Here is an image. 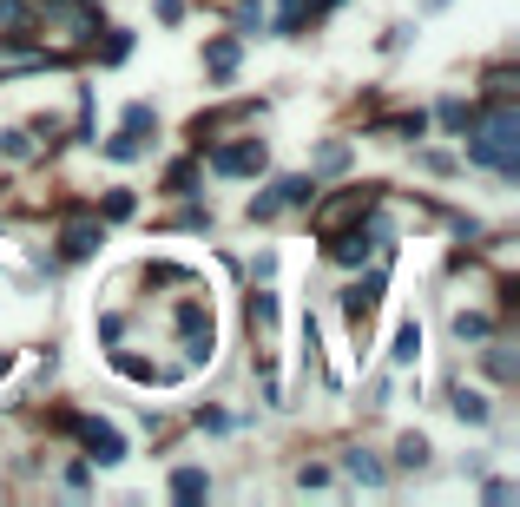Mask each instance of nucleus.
<instances>
[{"instance_id":"obj_11","label":"nucleus","mask_w":520,"mask_h":507,"mask_svg":"<svg viewBox=\"0 0 520 507\" xmlns=\"http://www.w3.org/2000/svg\"><path fill=\"white\" fill-rule=\"evenodd\" d=\"M99 244H106V238H99V218H73V224L60 231V251H66V257H93Z\"/></svg>"},{"instance_id":"obj_4","label":"nucleus","mask_w":520,"mask_h":507,"mask_svg":"<svg viewBox=\"0 0 520 507\" xmlns=\"http://www.w3.org/2000/svg\"><path fill=\"white\" fill-rule=\"evenodd\" d=\"M60 428H73L99 468H119V461H126V435H119L112 422H99V415H60Z\"/></svg>"},{"instance_id":"obj_21","label":"nucleus","mask_w":520,"mask_h":507,"mask_svg":"<svg viewBox=\"0 0 520 507\" xmlns=\"http://www.w3.org/2000/svg\"><path fill=\"white\" fill-rule=\"evenodd\" d=\"M488 330H494V323L481 317V310H455V336H461V343H481Z\"/></svg>"},{"instance_id":"obj_12","label":"nucleus","mask_w":520,"mask_h":507,"mask_svg":"<svg viewBox=\"0 0 520 507\" xmlns=\"http://www.w3.org/2000/svg\"><path fill=\"white\" fill-rule=\"evenodd\" d=\"M336 0H284V14H277V33H303V20H323Z\"/></svg>"},{"instance_id":"obj_15","label":"nucleus","mask_w":520,"mask_h":507,"mask_svg":"<svg viewBox=\"0 0 520 507\" xmlns=\"http://www.w3.org/2000/svg\"><path fill=\"white\" fill-rule=\"evenodd\" d=\"M455 415H461V422H468V428H488V396H481V389H455Z\"/></svg>"},{"instance_id":"obj_20","label":"nucleus","mask_w":520,"mask_h":507,"mask_svg":"<svg viewBox=\"0 0 520 507\" xmlns=\"http://www.w3.org/2000/svg\"><path fill=\"white\" fill-rule=\"evenodd\" d=\"M251 323H257V336L270 343V330H277V297H270V290H257V297H251Z\"/></svg>"},{"instance_id":"obj_10","label":"nucleus","mask_w":520,"mask_h":507,"mask_svg":"<svg viewBox=\"0 0 520 507\" xmlns=\"http://www.w3.org/2000/svg\"><path fill=\"white\" fill-rule=\"evenodd\" d=\"M47 66H60V53L27 47V40H0V80H14V73H47Z\"/></svg>"},{"instance_id":"obj_16","label":"nucleus","mask_w":520,"mask_h":507,"mask_svg":"<svg viewBox=\"0 0 520 507\" xmlns=\"http://www.w3.org/2000/svg\"><path fill=\"white\" fill-rule=\"evenodd\" d=\"M343 468H349L356 481H363V488H382V481H389V475H382V461H376V455H363V448H349Z\"/></svg>"},{"instance_id":"obj_5","label":"nucleus","mask_w":520,"mask_h":507,"mask_svg":"<svg viewBox=\"0 0 520 507\" xmlns=\"http://www.w3.org/2000/svg\"><path fill=\"white\" fill-rule=\"evenodd\" d=\"M310 198H316L310 178H277L270 191H257V198H251V224L277 218V211H297V205H310Z\"/></svg>"},{"instance_id":"obj_28","label":"nucleus","mask_w":520,"mask_h":507,"mask_svg":"<svg viewBox=\"0 0 520 507\" xmlns=\"http://www.w3.org/2000/svg\"><path fill=\"white\" fill-rule=\"evenodd\" d=\"M488 99H514V66H494L488 73Z\"/></svg>"},{"instance_id":"obj_32","label":"nucleus","mask_w":520,"mask_h":507,"mask_svg":"<svg viewBox=\"0 0 520 507\" xmlns=\"http://www.w3.org/2000/svg\"><path fill=\"white\" fill-rule=\"evenodd\" d=\"M191 178H198V165H172V172H165V185H172V191H191Z\"/></svg>"},{"instance_id":"obj_29","label":"nucleus","mask_w":520,"mask_h":507,"mask_svg":"<svg viewBox=\"0 0 520 507\" xmlns=\"http://www.w3.org/2000/svg\"><path fill=\"white\" fill-rule=\"evenodd\" d=\"M152 126H158L152 106H126V132H152Z\"/></svg>"},{"instance_id":"obj_34","label":"nucleus","mask_w":520,"mask_h":507,"mask_svg":"<svg viewBox=\"0 0 520 507\" xmlns=\"http://www.w3.org/2000/svg\"><path fill=\"white\" fill-rule=\"evenodd\" d=\"M20 20H27V7L20 0H0V27H20Z\"/></svg>"},{"instance_id":"obj_18","label":"nucleus","mask_w":520,"mask_h":507,"mask_svg":"<svg viewBox=\"0 0 520 507\" xmlns=\"http://www.w3.org/2000/svg\"><path fill=\"white\" fill-rule=\"evenodd\" d=\"M99 152H106L112 165H132V159H145V145H139V132H119V139H106L99 145Z\"/></svg>"},{"instance_id":"obj_1","label":"nucleus","mask_w":520,"mask_h":507,"mask_svg":"<svg viewBox=\"0 0 520 507\" xmlns=\"http://www.w3.org/2000/svg\"><path fill=\"white\" fill-rule=\"evenodd\" d=\"M468 159L488 165L494 178H520V112H514V99H494V112H474Z\"/></svg>"},{"instance_id":"obj_19","label":"nucleus","mask_w":520,"mask_h":507,"mask_svg":"<svg viewBox=\"0 0 520 507\" xmlns=\"http://www.w3.org/2000/svg\"><path fill=\"white\" fill-rule=\"evenodd\" d=\"M428 455H435L428 435H402V442H395V461H402V468H428Z\"/></svg>"},{"instance_id":"obj_14","label":"nucleus","mask_w":520,"mask_h":507,"mask_svg":"<svg viewBox=\"0 0 520 507\" xmlns=\"http://www.w3.org/2000/svg\"><path fill=\"white\" fill-rule=\"evenodd\" d=\"M205 494H211L205 468H178V475H172V501H205Z\"/></svg>"},{"instance_id":"obj_13","label":"nucleus","mask_w":520,"mask_h":507,"mask_svg":"<svg viewBox=\"0 0 520 507\" xmlns=\"http://www.w3.org/2000/svg\"><path fill=\"white\" fill-rule=\"evenodd\" d=\"M389 356H395V369H415V356H422V323H402V330H395V349H389Z\"/></svg>"},{"instance_id":"obj_26","label":"nucleus","mask_w":520,"mask_h":507,"mask_svg":"<svg viewBox=\"0 0 520 507\" xmlns=\"http://www.w3.org/2000/svg\"><path fill=\"white\" fill-rule=\"evenodd\" d=\"M343 165H349V145L343 139H330L323 152H316V172H343Z\"/></svg>"},{"instance_id":"obj_31","label":"nucleus","mask_w":520,"mask_h":507,"mask_svg":"<svg viewBox=\"0 0 520 507\" xmlns=\"http://www.w3.org/2000/svg\"><path fill=\"white\" fill-rule=\"evenodd\" d=\"M106 218H132V191H106Z\"/></svg>"},{"instance_id":"obj_24","label":"nucleus","mask_w":520,"mask_h":507,"mask_svg":"<svg viewBox=\"0 0 520 507\" xmlns=\"http://www.w3.org/2000/svg\"><path fill=\"white\" fill-rule=\"evenodd\" d=\"M488 376H494V382H514V349H507V343L488 349Z\"/></svg>"},{"instance_id":"obj_3","label":"nucleus","mask_w":520,"mask_h":507,"mask_svg":"<svg viewBox=\"0 0 520 507\" xmlns=\"http://www.w3.org/2000/svg\"><path fill=\"white\" fill-rule=\"evenodd\" d=\"M369 211H376V185H349V191H336V198H323V205L310 211V231L316 238H336L349 224H363Z\"/></svg>"},{"instance_id":"obj_25","label":"nucleus","mask_w":520,"mask_h":507,"mask_svg":"<svg viewBox=\"0 0 520 507\" xmlns=\"http://www.w3.org/2000/svg\"><path fill=\"white\" fill-rule=\"evenodd\" d=\"M442 126H448V132H468V126H474V106H461V99H442Z\"/></svg>"},{"instance_id":"obj_23","label":"nucleus","mask_w":520,"mask_h":507,"mask_svg":"<svg viewBox=\"0 0 520 507\" xmlns=\"http://www.w3.org/2000/svg\"><path fill=\"white\" fill-rule=\"evenodd\" d=\"M126 53H132V33H126V27H112V33H106V47H99V60H106V66H119Z\"/></svg>"},{"instance_id":"obj_8","label":"nucleus","mask_w":520,"mask_h":507,"mask_svg":"<svg viewBox=\"0 0 520 507\" xmlns=\"http://www.w3.org/2000/svg\"><path fill=\"white\" fill-rule=\"evenodd\" d=\"M382 290H389V277H363L356 290H343V317H349V330L356 336H369V317H376V303H382Z\"/></svg>"},{"instance_id":"obj_9","label":"nucleus","mask_w":520,"mask_h":507,"mask_svg":"<svg viewBox=\"0 0 520 507\" xmlns=\"http://www.w3.org/2000/svg\"><path fill=\"white\" fill-rule=\"evenodd\" d=\"M47 20L66 27V40H93L99 33V7L93 0H47Z\"/></svg>"},{"instance_id":"obj_22","label":"nucleus","mask_w":520,"mask_h":507,"mask_svg":"<svg viewBox=\"0 0 520 507\" xmlns=\"http://www.w3.org/2000/svg\"><path fill=\"white\" fill-rule=\"evenodd\" d=\"M382 132H389V139H422V132H428V112H402V119H389Z\"/></svg>"},{"instance_id":"obj_33","label":"nucleus","mask_w":520,"mask_h":507,"mask_svg":"<svg viewBox=\"0 0 520 507\" xmlns=\"http://www.w3.org/2000/svg\"><path fill=\"white\" fill-rule=\"evenodd\" d=\"M86 481H93V468H86V461H73V468H66V488L86 494Z\"/></svg>"},{"instance_id":"obj_6","label":"nucleus","mask_w":520,"mask_h":507,"mask_svg":"<svg viewBox=\"0 0 520 507\" xmlns=\"http://www.w3.org/2000/svg\"><path fill=\"white\" fill-rule=\"evenodd\" d=\"M112 369H119L126 382H145V389H165V382L191 376L185 363H152V356H139V349H112Z\"/></svg>"},{"instance_id":"obj_7","label":"nucleus","mask_w":520,"mask_h":507,"mask_svg":"<svg viewBox=\"0 0 520 507\" xmlns=\"http://www.w3.org/2000/svg\"><path fill=\"white\" fill-rule=\"evenodd\" d=\"M264 139H237V145H218L211 152V172H224V178H257L264 172Z\"/></svg>"},{"instance_id":"obj_17","label":"nucleus","mask_w":520,"mask_h":507,"mask_svg":"<svg viewBox=\"0 0 520 507\" xmlns=\"http://www.w3.org/2000/svg\"><path fill=\"white\" fill-rule=\"evenodd\" d=\"M237 60H244V53H237V40H211V47H205V66L218 73V80H231Z\"/></svg>"},{"instance_id":"obj_2","label":"nucleus","mask_w":520,"mask_h":507,"mask_svg":"<svg viewBox=\"0 0 520 507\" xmlns=\"http://www.w3.org/2000/svg\"><path fill=\"white\" fill-rule=\"evenodd\" d=\"M211 356H218V310H211V297H185L178 303V363L205 369Z\"/></svg>"},{"instance_id":"obj_27","label":"nucleus","mask_w":520,"mask_h":507,"mask_svg":"<svg viewBox=\"0 0 520 507\" xmlns=\"http://www.w3.org/2000/svg\"><path fill=\"white\" fill-rule=\"evenodd\" d=\"M264 27V0H237V33H257Z\"/></svg>"},{"instance_id":"obj_35","label":"nucleus","mask_w":520,"mask_h":507,"mask_svg":"<svg viewBox=\"0 0 520 507\" xmlns=\"http://www.w3.org/2000/svg\"><path fill=\"white\" fill-rule=\"evenodd\" d=\"M428 7H448V0H428Z\"/></svg>"},{"instance_id":"obj_30","label":"nucleus","mask_w":520,"mask_h":507,"mask_svg":"<svg viewBox=\"0 0 520 507\" xmlns=\"http://www.w3.org/2000/svg\"><path fill=\"white\" fill-rule=\"evenodd\" d=\"M119 336H126V317H119V310H106V317H99V343H119Z\"/></svg>"}]
</instances>
